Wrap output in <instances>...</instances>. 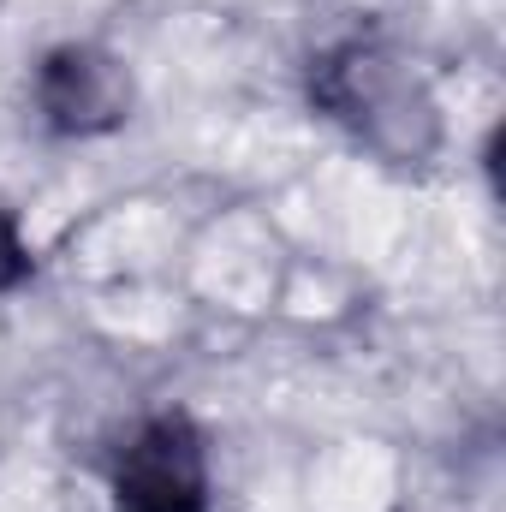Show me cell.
Returning <instances> with one entry per match:
<instances>
[{
  "label": "cell",
  "instance_id": "obj_2",
  "mask_svg": "<svg viewBox=\"0 0 506 512\" xmlns=\"http://www.w3.org/2000/svg\"><path fill=\"white\" fill-rule=\"evenodd\" d=\"M102 489L114 512H215V441L185 405H155L114 441Z\"/></svg>",
  "mask_w": 506,
  "mask_h": 512
},
{
  "label": "cell",
  "instance_id": "obj_3",
  "mask_svg": "<svg viewBox=\"0 0 506 512\" xmlns=\"http://www.w3.org/2000/svg\"><path fill=\"white\" fill-rule=\"evenodd\" d=\"M30 114L60 143H96L137 120V72L126 54L72 36L30 66Z\"/></svg>",
  "mask_w": 506,
  "mask_h": 512
},
{
  "label": "cell",
  "instance_id": "obj_4",
  "mask_svg": "<svg viewBox=\"0 0 506 512\" xmlns=\"http://www.w3.org/2000/svg\"><path fill=\"white\" fill-rule=\"evenodd\" d=\"M24 280H36V239H30L24 221L0 203V298H12Z\"/></svg>",
  "mask_w": 506,
  "mask_h": 512
},
{
  "label": "cell",
  "instance_id": "obj_1",
  "mask_svg": "<svg viewBox=\"0 0 506 512\" xmlns=\"http://www.w3.org/2000/svg\"><path fill=\"white\" fill-rule=\"evenodd\" d=\"M310 108L381 167H429L447 143L429 72L381 36H346L310 60Z\"/></svg>",
  "mask_w": 506,
  "mask_h": 512
}]
</instances>
